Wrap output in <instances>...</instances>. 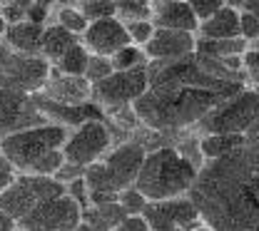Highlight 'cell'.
I'll return each mask as SVG.
<instances>
[{
    "instance_id": "cell-37",
    "label": "cell",
    "mask_w": 259,
    "mask_h": 231,
    "mask_svg": "<svg viewBox=\"0 0 259 231\" xmlns=\"http://www.w3.org/2000/svg\"><path fill=\"white\" fill-rule=\"evenodd\" d=\"M48 15H50V8L40 5L37 0H35L30 8H28V20H32V23H40V25H45V23H48Z\"/></svg>"
},
{
    "instance_id": "cell-24",
    "label": "cell",
    "mask_w": 259,
    "mask_h": 231,
    "mask_svg": "<svg viewBox=\"0 0 259 231\" xmlns=\"http://www.w3.org/2000/svg\"><path fill=\"white\" fill-rule=\"evenodd\" d=\"M90 57H93V52L85 47V42L82 40H77L67 52H65L63 57L55 63L58 67V72H63V75H75V77H85V72H88V65H90Z\"/></svg>"
},
{
    "instance_id": "cell-25",
    "label": "cell",
    "mask_w": 259,
    "mask_h": 231,
    "mask_svg": "<svg viewBox=\"0 0 259 231\" xmlns=\"http://www.w3.org/2000/svg\"><path fill=\"white\" fill-rule=\"evenodd\" d=\"M112 63H115V70H135V67H147L150 57H147L145 47L132 42L127 47H122L117 55H112Z\"/></svg>"
},
{
    "instance_id": "cell-30",
    "label": "cell",
    "mask_w": 259,
    "mask_h": 231,
    "mask_svg": "<svg viewBox=\"0 0 259 231\" xmlns=\"http://www.w3.org/2000/svg\"><path fill=\"white\" fill-rule=\"evenodd\" d=\"M112 72H115V63H112V57L93 55V57H90V65H88V72H85V77L95 85V82H100V80L110 77Z\"/></svg>"
},
{
    "instance_id": "cell-31",
    "label": "cell",
    "mask_w": 259,
    "mask_h": 231,
    "mask_svg": "<svg viewBox=\"0 0 259 231\" xmlns=\"http://www.w3.org/2000/svg\"><path fill=\"white\" fill-rule=\"evenodd\" d=\"M125 25H127V33L132 37V42L140 45V47H145L152 40L155 30H157L152 20H132V23H125Z\"/></svg>"
},
{
    "instance_id": "cell-1",
    "label": "cell",
    "mask_w": 259,
    "mask_h": 231,
    "mask_svg": "<svg viewBox=\"0 0 259 231\" xmlns=\"http://www.w3.org/2000/svg\"><path fill=\"white\" fill-rule=\"evenodd\" d=\"M150 87L135 102L142 127L169 137L192 132L222 102L247 87L244 82H225L212 77L197 63V55L182 60H152Z\"/></svg>"
},
{
    "instance_id": "cell-19",
    "label": "cell",
    "mask_w": 259,
    "mask_h": 231,
    "mask_svg": "<svg viewBox=\"0 0 259 231\" xmlns=\"http://www.w3.org/2000/svg\"><path fill=\"white\" fill-rule=\"evenodd\" d=\"M239 15L242 8L237 5H225L220 13H214L212 18L199 23V37L207 40H227V37H239Z\"/></svg>"
},
{
    "instance_id": "cell-5",
    "label": "cell",
    "mask_w": 259,
    "mask_h": 231,
    "mask_svg": "<svg viewBox=\"0 0 259 231\" xmlns=\"http://www.w3.org/2000/svg\"><path fill=\"white\" fill-rule=\"evenodd\" d=\"M67 137H70V127L58 122H45L30 130L3 134L0 149H3V157H8L23 174H28L45 154L63 149Z\"/></svg>"
},
{
    "instance_id": "cell-33",
    "label": "cell",
    "mask_w": 259,
    "mask_h": 231,
    "mask_svg": "<svg viewBox=\"0 0 259 231\" xmlns=\"http://www.w3.org/2000/svg\"><path fill=\"white\" fill-rule=\"evenodd\" d=\"M239 35L249 42H259V18L244 8H242V15H239Z\"/></svg>"
},
{
    "instance_id": "cell-9",
    "label": "cell",
    "mask_w": 259,
    "mask_h": 231,
    "mask_svg": "<svg viewBox=\"0 0 259 231\" xmlns=\"http://www.w3.org/2000/svg\"><path fill=\"white\" fill-rule=\"evenodd\" d=\"M112 142H115V134H112L107 117L105 114L102 117H90L82 125H77L75 130H70V137H67V142L63 147L65 159L88 169L95 162H100L115 147Z\"/></svg>"
},
{
    "instance_id": "cell-7",
    "label": "cell",
    "mask_w": 259,
    "mask_h": 231,
    "mask_svg": "<svg viewBox=\"0 0 259 231\" xmlns=\"http://www.w3.org/2000/svg\"><path fill=\"white\" fill-rule=\"evenodd\" d=\"M65 192H67V187L55 177L20 174L10 187L0 189V211H8L18 221H23L37 204H42L48 199L63 197Z\"/></svg>"
},
{
    "instance_id": "cell-4",
    "label": "cell",
    "mask_w": 259,
    "mask_h": 231,
    "mask_svg": "<svg viewBox=\"0 0 259 231\" xmlns=\"http://www.w3.org/2000/svg\"><path fill=\"white\" fill-rule=\"evenodd\" d=\"M147 152L150 149L140 139H135V137H127L120 144H115L100 162L88 166L85 179L90 184V192L120 194L122 189L135 187L137 174L142 169V162H145Z\"/></svg>"
},
{
    "instance_id": "cell-32",
    "label": "cell",
    "mask_w": 259,
    "mask_h": 231,
    "mask_svg": "<svg viewBox=\"0 0 259 231\" xmlns=\"http://www.w3.org/2000/svg\"><path fill=\"white\" fill-rule=\"evenodd\" d=\"M187 3H190V8L194 10V15L199 18V23L207 20V18H212L214 13H220L225 5H229L227 0H187Z\"/></svg>"
},
{
    "instance_id": "cell-38",
    "label": "cell",
    "mask_w": 259,
    "mask_h": 231,
    "mask_svg": "<svg viewBox=\"0 0 259 231\" xmlns=\"http://www.w3.org/2000/svg\"><path fill=\"white\" fill-rule=\"evenodd\" d=\"M18 229H20V221L13 214L0 211V231H18Z\"/></svg>"
},
{
    "instance_id": "cell-27",
    "label": "cell",
    "mask_w": 259,
    "mask_h": 231,
    "mask_svg": "<svg viewBox=\"0 0 259 231\" xmlns=\"http://www.w3.org/2000/svg\"><path fill=\"white\" fill-rule=\"evenodd\" d=\"M77 8L85 13V18H88L90 23L117 15V0H80Z\"/></svg>"
},
{
    "instance_id": "cell-29",
    "label": "cell",
    "mask_w": 259,
    "mask_h": 231,
    "mask_svg": "<svg viewBox=\"0 0 259 231\" xmlns=\"http://www.w3.org/2000/svg\"><path fill=\"white\" fill-rule=\"evenodd\" d=\"M117 199H120V204L125 206V211H127V214H145V209H147V204H150V199L145 197L137 187H127V189H122Z\"/></svg>"
},
{
    "instance_id": "cell-16",
    "label": "cell",
    "mask_w": 259,
    "mask_h": 231,
    "mask_svg": "<svg viewBox=\"0 0 259 231\" xmlns=\"http://www.w3.org/2000/svg\"><path fill=\"white\" fill-rule=\"evenodd\" d=\"M42 95L63 104H88L93 102V82L88 77L63 75L58 72V67H53V77L45 85Z\"/></svg>"
},
{
    "instance_id": "cell-42",
    "label": "cell",
    "mask_w": 259,
    "mask_h": 231,
    "mask_svg": "<svg viewBox=\"0 0 259 231\" xmlns=\"http://www.w3.org/2000/svg\"><path fill=\"white\" fill-rule=\"evenodd\" d=\"M77 3H80V0H58V5H60V8H67V5H77Z\"/></svg>"
},
{
    "instance_id": "cell-18",
    "label": "cell",
    "mask_w": 259,
    "mask_h": 231,
    "mask_svg": "<svg viewBox=\"0 0 259 231\" xmlns=\"http://www.w3.org/2000/svg\"><path fill=\"white\" fill-rule=\"evenodd\" d=\"M48 25L23 20L15 25H3V42L15 50V52H28V55H40V45H42V35Z\"/></svg>"
},
{
    "instance_id": "cell-15",
    "label": "cell",
    "mask_w": 259,
    "mask_h": 231,
    "mask_svg": "<svg viewBox=\"0 0 259 231\" xmlns=\"http://www.w3.org/2000/svg\"><path fill=\"white\" fill-rule=\"evenodd\" d=\"M145 52L152 60H182L197 52V33L157 28L152 40L145 45Z\"/></svg>"
},
{
    "instance_id": "cell-20",
    "label": "cell",
    "mask_w": 259,
    "mask_h": 231,
    "mask_svg": "<svg viewBox=\"0 0 259 231\" xmlns=\"http://www.w3.org/2000/svg\"><path fill=\"white\" fill-rule=\"evenodd\" d=\"M130 214L125 211V206L120 204V199L112 201H100V204H90L82 211V219L97 231H112L120 221H125Z\"/></svg>"
},
{
    "instance_id": "cell-17",
    "label": "cell",
    "mask_w": 259,
    "mask_h": 231,
    "mask_svg": "<svg viewBox=\"0 0 259 231\" xmlns=\"http://www.w3.org/2000/svg\"><path fill=\"white\" fill-rule=\"evenodd\" d=\"M152 23L155 28H169V30H199V18L194 15L187 0H152Z\"/></svg>"
},
{
    "instance_id": "cell-23",
    "label": "cell",
    "mask_w": 259,
    "mask_h": 231,
    "mask_svg": "<svg viewBox=\"0 0 259 231\" xmlns=\"http://www.w3.org/2000/svg\"><path fill=\"white\" fill-rule=\"evenodd\" d=\"M252 47L249 40L239 37H227V40H207L197 35V52L212 55V57H232V55H244Z\"/></svg>"
},
{
    "instance_id": "cell-14",
    "label": "cell",
    "mask_w": 259,
    "mask_h": 231,
    "mask_svg": "<svg viewBox=\"0 0 259 231\" xmlns=\"http://www.w3.org/2000/svg\"><path fill=\"white\" fill-rule=\"evenodd\" d=\"M82 42H85V47H88L93 55L112 57V55H117L122 47L132 45V37H130V33H127L125 20H120V18L115 15V18H105V20L90 23V28L82 35Z\"/></svg>"
},
{
    "instance_id": "cell-22",
    "label": "cell",
    "mask_w": 259,
    "mask_h": 231,
    "mask_svg": "<svg viewBox=\"0 0 259 231\" xmlns=\"http://www.w3.org/2000/svg\"><path fill=\"white\" fill-rule=\"evenodd\" d=\"M242 139H244V134H199V149H202L204 162H214V159L227 157L232 149H237L242 144Z\"/></svg>"
},
{
    "instance_id": "cell-34",
    "label": "cell",
    "mask_w": 259,
    "mask_h": 231,
    "mask_svg": "<svg viewBox=\"0 0 259 231\" xmlns=\"http://www.w3.org/2000/svg\"><path fill=\"white\" fill-rule=\"evenodd\" d=\"M244 75L252 87H259V47H249L244 52Z\"/></svg>"
},
{
    "instance_id": "cell-3",
    "label": "cell",
    "mask_w": 259,
    "mask_h": 231,
    "mask_svg": "<svg viewBox=\"0 0 259 231\" xmlns=\"http://www.w3.org/2000/svg\"><path fill=\"white\" fill-rule=\"evenodd\" d=\"M199 169L202 166L194 164L192 159H187L175 147V142L162 144V147H155L147 152L135 187L150 201L187 197L192 192L197 177H199Z\"/></svg>"
},
{
    "instance_id": "cell-28",
    "label": "cell",
    "mask_w": 259,
    "mask_h": 231,
    "mask_svg": "<svg viewBox=\"0 0 259 231\" xmlns=\"http://www.w3.org/2000/svg\"><path fill=\"white\" fill-rule=\"evenodd\" d=\"M67 159H65V152L63 149H55V152H50V154H45L37 164L32 166L28 174H40V177H55L58 171H60V166L65 164Z\"/></svg>"
},
{
    "instance_id": "cell-2",
    "label": "cell",
    "mask_w": 259,
    "mask_h": 231,
    "mask_svg": "<svg viewBox=\"0 0 259 231\" xmlns=\"http://www.w3.org/2000/svg\"><path fill=\"white\" fill-rule=\"evenodd\" d=\"M190 197L217 231H259V122L227 157L202 164Z\"/></svg>"
},
{
    "instance_id": "cell-10",
    "label": "cell",
    "mask_w": 259,
    "mask_h": 231,
    "mask_svg": "<svg viewBox=\"0 0 259 231\" xmlns=\"http://www.w3.org/2000/svg\"><path fill=\"white\" fill-rule=\"evenodd\" d=\"M150 87V70L135 67V70H115L110 77L93 85V102L105 109L135 104Z\"/></svg>"
},
{
    "instance_id": "cell-36",
    "label": "cell",
    "mask_w": 259,
    "mask_h": 231,
    "mask_svg": "<svg viewBox=\"0 0 259 231\" xmlns=\"http://www.w3.org/2000/svg\"><path fill=\"white\" fill-rule=\"evenodd\" d=\"M112 231H150V224L142 214H130L125 221H120Z\"/></svg>"
},
{
    "instance_id": "cell-43",
    "label": "cell",
    "mask_w": 259,
    "mask_h": 231,
    "mask_svg": "<svg viewBox=\"0 0 259 231\" xmlns=\"http://www.w3.org/2000/svg\"><path fill=\"white\" fill-rule=\"evenodd\" d=\"M227 3H229V5H237V8H239V5H242L244 0H227Z\"/></svg>"
},
{
    "instance_id": "cell-26",
    "label": "cell",
    "mask_w": 259,
    "mask_h": 231,
    "mask_svg": "<svg viewBox=\"0 0 259 231\" xmlns=\"http://www.w3.org/2000/svg\"><path fill=\"white\" fill-rule=\"evenodd\" d=\"M58 25H63L70 33L82 37L85 30L90 28V20L85 18V13H82L77 5H67V8H60V10H58Z\"/></svg>"
},
{
    "instance_id": "cell-39",
    "label": "cell",
    "mask_w": 259,
    "mask_h": 231,
    "mask_svg": "<svg viewBox=\"0 0 259 231\" xmlns=\"http://www.w3.org/2000/svg\"><path fill=\"white\" fill-rule=\"evenodd\" d=\"M239 8H244V10H249L252 15H257L259 18V0H244Z\"/></svg>"
},
{
    "instance_id": "cell-21",
    "label": "cell",
    "mask_w": 259,
    "mask_h": 231,
    "mask_svg": "<svg viewBox=\"0 0 259 231\" xmlns=\"http://www.w3.org/2000/svg\"><path fill=\"white\" fill-rule=\"evenodd\" d=\"M77 42V35L70 33L67 28H63V25H48L45 28V35H42V45H40V55L42 57H48L53 65L63 57L65 52L72 47Z\"/></svg>"
},
{
    "instance_id": "cell-35",
    "label": "cell",
    "mask_w": 259,
    "mask_h": 231,
    "mask_svg": "<svg viewBox=\"0 0 259 231\" xmlns=\"http://www.w3.org/2000/svg\"><path fill=\"white\" fill-rule=\"evenodd\" d=\"M20 174H23V171L13 164L8 157H0V189L10 187V184H13V182H15Z\"/></svg>"
},
{
    "instance_id": "cell-11",
    "label": "cell",
    "mask_w": 259,
    "mask_h": 231,
    "mask_svg": "<svg viewBox=\"0 0 259 231\" xmlns=\"http://www.w3.org/2000/svg\"><path fill=\"white\" fill-rule=\"evenodd\" d=\"M82 221V206L65 192L63 197L37 204L20 221L25 231H75Z\"/></svg>"
},
{
    "instance_id": "cell-6",
    "label": "cell",
    "mask_w": 259,
    "mask_h": 231,
    "mask_svg": "<svg viewBox=\"0 0 259 231\" xmlns=\"http://www.w3.org/2000/svg\"><path fill=\"white\" fill-rule=\"evenodd\" d=\"M259 122V87H242L222 99L192 132L194 134H247Z\"/></svg>"
},
{
    "instance_id": "cell-12",
    "label": "cell",
    "mask_w": 259,
    "mask_h": 231,
    "mask_svg": "<svg viewBox=\"0 0 259 231\" xmlns=\"http://www.w3.org/2000/svg\"><path fill=\"white\" fill-rule=\"evenodd\" d=\"M150 224V231H175V229H194L197 224H202V214L199 206L192 201V197H175V199H162V201H150L145 214H142Z\"/></svg>"
},
{
    "instance_id": "cell-8",
    "label": "cell",
    "mask_w": 259,
    "mask_h": 231,
    "mask_svg": "<svg viewBox=\"0 0 259 231\" xmlns=\"http://www.w3.org/2000/svg\"><path fill=\"white\" fill-rule=\"evenodd\" d=\"M53 63L42 55L15 52L3 42V90H15L25 95H37L53 77Z\"/></svg>"
},
{
    "instance_id": "cell-13",
    "label": "cell",
    "mask_w": 259,
    "mask_h": 231,
    "mask_svg": "<svg viewBox=\"0 0 259 231\" xmlns=\"http://www.w3.org/2000/svg\"><path fill=\"white\" fill-rule=\"evenodd\" d=\"M53 122L42 114L32 95L15 92V90H3V134L30 130L37 125Z\"/></svg>"
},
{
    "instance_id": "cell-40",
    "label": "cell",
    "mask_w": 259,
    "mask_h": 231,
    "mask_svg": "<svg viewBox=\"0 0 259 231\" xmlns=\"http://www.w3.org/2000/svg\"><path fill=\"white\" fill-rule=\"evenodd\" d=\"M192 231H217V229H214V226H209L207 221H202V224H197Z\"/></svg>"
},
{
    "instance_id": "cell-41",
    "label": "cell",
    "mask_w": 259,
    "mask_h": 231,
    "mask_svg": "<svg viewBox=\"0 0 259 231\" xmlns=\"http://www.w3.org/2000/svg\"><path fill=\"white\" fill-rule=\"evenodd\" d=\"M75 231H97V229H93V226H90V224H88V221L82 219V221H80V226H77Z\"/></svg>"
},
{
    "instance_id": "cell-44",
    "label": "cell",
    "mask_w": 259,
    "mask_h": 231,
    "mask_svg": "<svg viewBox=\"0 0 259 231\" xmlns=\"http://www.w3.org/2000/svg\"><path fill=\"white\" fill-rule=\"evenodd\" d=\"M175 231H192V229H175Z\"/></svg>"
}]
</instances>
